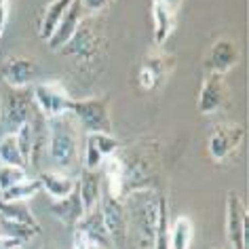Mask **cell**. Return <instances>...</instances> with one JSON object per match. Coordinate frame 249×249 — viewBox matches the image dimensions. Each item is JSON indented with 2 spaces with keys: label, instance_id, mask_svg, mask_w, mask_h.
Segmentation results:
<instances>
[{
  "label": "cell",
  "instance_id": "cell-1",
  "mask_svg": "<svg viewBox=\"0 0 249 249\" xmlns=\"http://www.w3.org/2000/svg\"><path fill=\"white\" fill-rule=\"evenodd\" d=\"M78 131L80 127L70 112L47 121L45 150L49 160L55 165V171L68 173L74 165H78V159H80Z\"/></svg>",
  "mask_w": 249,
  "mask_h": 249
},
{
  "label": "cell",
  "instance_id": "cell-2",
  "mask_svg": "<svg viewBox=\"0 0 249 249\" xmlns=\"http://www.w3.org/2000/svg\"><path fill=\"white\" fill-rule=\"evenodd\" d=\"M70 114L85 133H112L110 95L74 99Z\"/></svg>",
  "mask_w": 249,
  "mask_h": 249
},
{
  "label": "cell",
  "instance_id": "cell-3",
  "mask_svg": "<svg viewBox=\"0 0 249 249\" xmlns=\"http://www.w3.org/2000/svg\"><path fill=\"white\" fill-rule=\"evenodd\" d=\"M36 114L38 108L30 89H11L4 102H0V127H4L7 133H15L19 127L32 123Z\"/></svg>",
  "mask_w": 249,
  "mask_h": 249
},
{
  "label": "cell",
  "instance_id": "cell-4",
  "mask_svg": "<svg viewBox=\"0 0 249 249\" xmlns=\"http://www.w3.org/2000/svg\"><path fill=\"white\" fill-rule=\"evenodd\" d=\"M32 99L45 121L68 114L72 110V102H74V97H70L68 89L59 80H42V83H36L32 89Z\"/></svg>",
  "mask_w": 249,
  "mask_h": 249
},
{
  "label": "cell",
  "instance_id": "cell-5",
  "mask_svg": "<svg viewBox=\"0 0 249 249\" xmlns=\"http://www.w3.org/2000/svg\"><path fill=\"white\" fill-rule=\"evenodd\" d=\"M245 135H247V129H245V124L243 123L215 124L213 131H211V135H209V142H207L209 157L213 159L215 163H224V160H228L243 146Z\"/></svg>",
  "mask_w": 249,
  "mask_h": 249
},
{
  "label": "cell",
  "instance_id": "cell-6",
  "mask_svg": "<svg viewBox=\"0 0 249 249\" xmlns=\"http://www.w3.org/2000/svg\"><path fill=\"white\" fill-rule=\"evenodd\" d=\"M99 211H102V220L104 226L108 230V236L112 241V245L121 247L127 243L129 236V224H127V209H124V203L121 198H112L106 192H102V198H99Z\"/></svg>",
  "mask_w": 249,
  "mask_h": 249
},
{
  "label": "cell",
  "instance_id": "cell-7",
  "mask_svg": "<svg viewBox=\"0 0 249 249\" xmlns=\"http://www.w3.org/2000/svg\"><path fill=\"white\" fill-rule=\"evenodd\" d=\"M226 241L230 249H247V207L234 190L226 198Z\"/></svg>",
  "mask_w": 249,
  "mask_h": 249
},
{
  "label": "cell",
  "instance_id": "cell-8",
  "mask_svg": "<svg viewBox=\"0 0 249 249\" xmlns=\"http://www.w3.org/2000/svg\"><path fill=\"white\" fill-rule=\"evenodd\" d=\"M241 61V47L239 42L224 36V38H217L213 45L209 47V53L205 55L203 66L207 74H226Z\"/></svg>",
  "mask_w": 249,
  "mask_h": 249
},
{
  "label": "cell",
  "instance_id": "cell-9",
  "mask_svg": "<svg viewBox=\"0 0 249 249\" xmlns=\"http://www.w3.org/2000/svg\"><path fill=\"white\" fill-rule=\"evenodd\" d=\"M123 148L112 133H87L83 150V169H102L104 160Z\"/></svg>",
  "mask_w": 249,
  "mask_h": 249
},
{
  "label": "cell",
  "instance_id": "cell-10",
  "mask_svg": "<svg viewBox=\"0 0 249 249\" xmlns=\"http://www.w3.org/2000/svg\"><path fill=\"white\" fill-rule=\"evenodd\" d=\"M173 70V57L160 51L148 53L140 64L138 72V85L144 91H154L163 85V80L167 78V74Z\"/></svg>",
  "mask_w": 249,
  "mask_h": 249
},
{
  "label": "cell",
  "instance_id": "cell-11",
  "mask_svg": "<svg viewBox=\"0 0 249 249\" xmlns=\"http://www.w3.org/2000/svg\"><path fill=\"white\" fill-rule=\"evenodd\" d=\"M230 97L228 85L222 74H207L201 85V93H198V112L201 114H215L226 108Z\"/></svg>",
  "mask_w": 249,
  "mask_h": 249
},
{
  "label": "cell",
  "instance_id": "cell-12",
  "mask_svg": "<svg viewBox=\"0 0 249 249\" xmlns=\"http://www.w3.org/2000/svg\"><path fill=\"white\" fill-rule=\"evenodd\" d=\"M0 74H2L4 83H7L11 89H28V87L34 83L36 74H38V66L30 57L13 55V57H9L4 61Z\"/></svg>",
  "mask_w": 249,
  "mask_h": 249
},
{
  "label": "cell",
  "instance_id": "cell-13",
  "mask_svg": "<svg viewBox=\"0 0 249 249\" xmlns=\"http://www.w3.org/2000/svg\"><path fill=\"white\" fill-rule=\"evenodd\" d=\"M76 234H80L83 239L89 243L91 247H102V249H114L112 245L110 236H108V230L104 226V220H102V211H99V205L95 209L87 211L83 215L76 226L72 228Z\"/></svg>",
  "mask_w": 249,
  "mask_h": 249
},
{
  "label": "cell",
  "instance_id": "cell-14",
  "mask_svg": "<svg viewBox=\"0 0 249 249\" xmlns=\"http://www.w3.org/2000/svg\"><path fill=\"white\" fill-rule=\"evenodd\" d=\"M83 21H85V11H83V7H80L78 0H74V2L70 4V9L66 11V15L61 17V21L57 23L53 36L47 40L49 49H51V51H61V49L68 45V40L76 34V30L80 28Z\"/></svg>",
  "mask_w": 249,
  "mask_h": 249
},
{
  "label": "cell",
  "instance_id": "cell-15",
  "mask_svg": "<svg viewBox=\"0 0 249 249\" xmlns=\"http://www.w3.org/2000/svg\"><path fill=\"white\" fill-rule=\"evenodd\" d=\"M102 179H104L102 169H83L80 176L76 178V190H78L80 201H83L85 213L91 209H95L99 205V198H102V192H104Z\"/></svg>",
  "mask_w": 249,
  "mask_h": 249
},
{
  "label": "cell",
  "instance_id": "cell-16",
  "mask_svg": "<svg viewBox=\"0 0 249 249\" xmlns=\"http://www.w3.org/2000/svg\"><path fill=\"white\" fill-rule=\"evenodd\" d=\"M66 55H74L80 59H93L99 53V38L93 34V28L87 23H80L76 34L68 40V45L61 49Z\"/></svg>",
  "mask_w": 249,
  "mask_h": 249
},
{
  "label": "cell",
  "instance_id": "cell-17",
  "mask_svg": "<svg viewBox=\"0 0 249 249\" xmlns=\"http://www.w3.org/2000/svg\"><path fill=\"white\" fill-rule=\"evenodd\" d=\"M49 211H51L64 226L74 228L85 215V207H83V201H80V196H78V190L74 188L68 196L59 198V201H53L49 205Z\"/></svg>",
  "mask_w": 249,
  "mask_h": 249
},
{
  "label": "cell",
  "instance_id": "cell-18",
  "mask_svg": "<svg viewBox=\"0 0 249 249\" xmlns=\"http://www.w3.org/2000/svg\"><path fill=\"white\" fill-rule=\"evenodd\" d=\"M38 182H40V190H45L53 201H59V198L68 196L70 192L76 188V178L68 176V173H61V171H42L38 176Z\"/></svg>",
  "mask_w": 249,
  "mask_h": 249
},
{
  "label": "cell",
  "instance_id": "cell-19",
  "mask_svg": "<svg viewBox=\"0 0 249 249\" xmlns=\"http://www.w3.org/2000/svg\"><path fill=\"white\" fill-rule=\"evenodd\" d=\"M176 17L178 13L169 7L152 0V23H154V45L163 47L167 38L173 34L176 30Z\"/></svg>",
  "mask_w": 249,
  "mask_h": 249
},
{
  "label": "cell",
  "instance_id": "cell-20",
  "mask_svg": "<svg viewBox=\"0 0 249 249\" xmlns=\"http://www.w3.org/2000/svg\"><path fill=\"white\" fill-rule=\"evenodd\" d=\"M74 0H53L47 4V9L42 11V19L38 26V36L42 40H49L57 28V23L61 21V17L66 15V11L70 9V4Z\"/></svg>",
  "mask_w": 249,
  "mask_h": 249
},
{
  "label": "cell",
  "instance_id": "cell-21",
  "mask_svg": "<svg viewBox=\"0 0 249 249\" xmlns=\"http://www.w3.org/2000/svg\"><path fill=\"white\" fill-rule=\"evenodd\" d=\"M195 224L188 215H178L169 226V249H190Z\"/></svg>",
  "mask_w": 249,
  "mask_h": 249
},
{
  "label": "cell",
  "instance_id": "cell-22",
  "mask_svg": "<svg viewBox=\"0 0 249 249\" xmlns=\"http://www.w3.org/2000/svg\"><path fill=\"white\" fill-rule=\"evenodd\" d=\"M0 217L19 222V224H28V226H34L40 230V224L34 217L32 209H30V205L26 201H2L0 198Z\"/></svg>",
  "mask_w": 249,
  "mask_h": 249
},
{
  "label": "cell",
  "instance_id": "cell-23",
  "mask_svg": "<svg viewBox=\"0 0 249 249\" xmlns=\"http://www.w3.org/2000/svg\"><path fill=\"white\" fill-rule=\"evenodd\" d=\"M152 249H169V211H167V198L165 196L159 198Z\"/></svg>",
  "mask_w": 249,
  "mask_h": 249
},
{
  "label": "cell",
  "instance_id": "cell-24",
  "mask_svg": "<svg viewBox=\"0 0 249 249\" xmlns=\"http://www.w3.org/2000/svg\"><path fill=\"white\" fill-rule=\"evenodd\" d=\"M40 192V182L38 178L32 179V178H26L21 179V182H17L15 186H11V188L2 190L0 192V198L2 201H30L32 196H36Z\"/></svg>",
  "mask_w": 249,
  "mask_h": 249
},
{
  "label": "cell",
  "instance_id": "cell-25",
  "mask_svg": "<svg viewBox=\"0 0 249 249\" xmlns=\"http://www.w3.org/2000/svg\"><path fill=\"white\" fill-rule=\"evenodd\" d=\"M0 165L23 167V169H26V160H23L21 152H19L15 133H4L2 138H0Z\"/></svg>",
  "mask_w": 249,
  "mask_h": 249
},
{
  "label": "cell",
  "instance_id": "cell-26",
  "mask_svg": "<svg viewBox=\"0 0 249 249\" xmlns=\"http://www.w3.org/2000/svg\"><path fill=\"white\" fill-rule=\"evenodd\" d=\"M40 230L34 228V226H28V224H19V222H13V220H4L0 217V234L2 236H9V239H17L26 245L28 241H32Z\"/></svg>",
  "mask_w": 249,
  "mask_h": 249
},
{
  "label": "cell",
  "instance_id": "cell-27",
  "mask_svg": "<svg viewBox=\"0 0 249 249\" xmlns=\"http://www.w3.org/2000/svg\"><path fill=\"white\" fill-rule=\"evenodd\" d=\"M26 169L23 167H11V165H0V192L15 186L17 182L26 179Z\"/></svg>",
  "mask_w": 249,
  "mask_h": 249
},
{
  "label": "cell",
  "instance_id": "cell-28",
  "mask_svg": "<svg viewBox=\"0 0 249 249\" xmlns=\"http://www.w3.org/2000/svg\"><path fill=\"white\" fill-rule=\"evenodd\" d=\"M78 2L83 7L85 15H97V13H104L110 7L112 0H78Z\"/></svg>",
  "mask_w": 249,
  "mask_h": 249
},
{
  "label": "cell",
  "instance_id": "cell-29",
  "mask_svg": "<svg viewBox=\"0 0 249 249\" xmlns=\"http://www.w3.org/2000/svg\"><path fill=\"white\" fill-rule=\"evenodd\" d=\"M7 19H9V0H0V38H2L4 28H7Z\"/></svg>",
  "mask_w": 249,
  "mask_h": 249
},
{
  "label": "cell",
  "instance_id": "cell-30",
  "mask_svg": "<svg viewBox=\"0 0 249 249\" xmlns=\"http://www.w3.org/2000/svg\"><path fill=\"white\" fill-rule=\"evenodd\" d=\"M15 247H23V243L17 241V239H9V236L0 234V249H15Z\"/></svg>",
  "mask_w": 249,
  "mask_h": 249
},
{
  "label": "cell",
  "instance_id": "cell-31",
  "mask_svg": "<svg viewBox=\"0 0 249 249\" xmlns=\"http://www.w3.org/2000/svg\"><path fill=\"white\" fill-rule=\"evenodd\" d=\"M154 2L165 4V7H169V9H173V11H176V13H178L179 7H182V2H184V0H154Z\"/></svg>",
  "mask_w": 249,
  "mask_h": 249
},
{
  "label": "cell",
  "instance_id": "cell-32",
  "mask_svg": "<svg viewBox=\"0 0 249 249\" xmlns=\"http://www.w3.org/2000/svg\"><path fill=\"white\" fill-rule=\"evenodd\" d=\"M91 249H102V247H91Z\"/></svg>",
  "mask_w": 249,
  "mask_h": 249
},
{
  "label": "cell",
  "instance_id": "cell-33",
  "mask_svg": "<svg viewBox=\"0 0 249 249\" xmlns=\"http://www.w3.org/2000/svg\"><path fill=\"white\" fill-rule=\"evenodd\" d=\"M15 249H21V247H15Z\"/></svg>",
  "mask_w": 249,
  "mask_h": 249
}]
</instances>
